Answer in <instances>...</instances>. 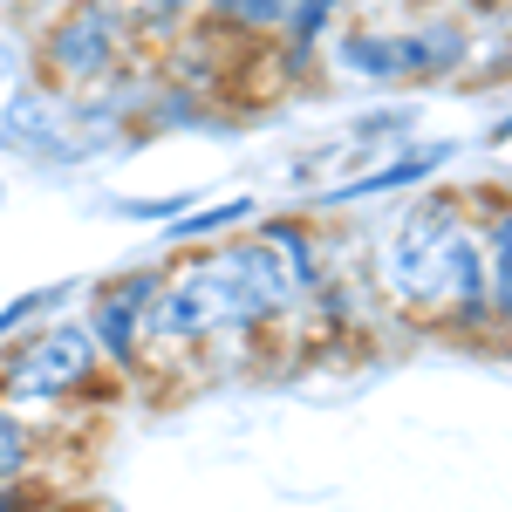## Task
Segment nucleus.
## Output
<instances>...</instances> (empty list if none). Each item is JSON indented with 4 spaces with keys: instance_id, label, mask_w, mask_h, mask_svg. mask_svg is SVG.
<instances>
[{
    "instance_id": "obj_16",
    "label": "nucleus",
    "mask_w": 512,
    "mask_h": 512,
    "mask_svg": "<svg viewBox=\"0 0 512 512\" xmlns=\"http://www.w3.org/2000/svg\"><path fill=\"white\" fill-rule=\"evenodd\" d=\"M62 512H89V506H62Z\"/></svg>"
},
{
    "instance_id": "obj_6",
    "label": "nucleus",
    "mask_w": 512,
    "mask_h": 512,
    "mask_svg": "<svg viewBox=\"0 0 512 512\" xmlns=\"http://www.w3.org/2000/svg\"><path fill=\"white\" fill-rule=\"evenodd\" d=\"M151 287L158 274L144 267V274H123L110 287H96V315H89V342L96 355H110V362H137V328H144V308H151Z\"/></svg>"
},
{
    "instance_id": "obj_7",
    "label": "nucleus",
    "mask_w": 512,
    "mask_h": 512,
    "mask_svg": "<svg viewBox=\"0 0 512 512\" xmlns=\"http://www.w3.org/2000/svg\"><path fill=\"white\" fill-rule=\"evenodd\" d=\"M437 164H444V144H431V151H403L396 164H383V171H362L355 185L328 192L321 205H342V198H369V192H396V185H410V178H431Z\"/></svg>"
},
{
    "instance_id": "obj_8",
    "label": "nucleus",
    "mask_w": 512,
    "mask_h": 512,
    "mask_svg": "<svg viewBox=\"0 0 512 512\" xmlns=\"http://www.w3.org/2000/svg\"><path fill=\"white\" fill-rule=\"evenodd\" d=\"M205 14L233 35H274L287 21V0H205Z\"/></svg>"
},
{
    "instance_id": "obj_12",
    "label": "nucleus",
    "mask_w": 512,
    "mask_h": 512,
    "mask_svg": "<svg viewBox=\"0 0 512 512\" xmlns=\"http://www.w3.org/2000/svg\"><path fill=\"white\" fill-rule=\"evenodd\" d=\"M185 7H192V0H130L123 14H130V28H171Z\"/></svg>"
},
{
    "instance_id": "obj_11",
    "label": "nucleus",
    "mask_w": 512,
    "mask_h": 512,
    "mask_svg": "<svg viewBox=\"0 0 512 512\" xmlns=\"http://www.w3.org/2000/svg\"><path fill=\"white\" fill-rule=\"evenodd\" d=\"M328 21H335V0H287V41H294V55H308L328 35Z\"/></svg>"
},
{
    "instance_id": "obj_1",
    "label": "nucleus",
    "mask_w": 512,
    "mask_h": 512,
    "mask_svg": "<svg viewBox=\"0 0 512 512\" xmlns=\"http://www.w3.org/2000/svg\"><path fill=\"white\" fill-rule=\"evenodd\" d=\"M328 280V253L301 219H267L253 239L192 246L171 274H158L137 328L144 355H192L226 335H260L287 321Z\"/></svg>"
},
{
    "instance_id": "obj_9",
    "label": "nucleus",
    "mask_w": 512,
    "mask_h": 512,
    "mask_svg": "<svg viewBox=\"0 0 512 512\" xmlns=\"http://www.w3.org/2000/svg\"><path fill=\"white\" fill-rule=\"evenodd\" d=\"M28 465H35V424L0 403V485H21Z\"/></svg>"
},
{
    "instance_id": "obj_2",
    "label": "nucleus",
    "mask_w": 512,
    "mask_h": 512,
    "mask_svg": "<svg viewBox=\"0 0 512 512\" xmlns=\"http://www.w3.org/2000/svg\"><path fill=\"white\" fill-rule=\"evenodd\" d=\"M383 294L417 321H458V328H485L492 321V308H485V226H478V198L424 192L396 219L390 246H383Z\"/></svg>"
},
{
    "instance_id": "obj_13",
    "label": "nucleus",
    "mask_w": 512,
    "mask_h": 512,
    "mask_svg": "<svg viewBox=\"0 0 512 512\" xmlns=\"http://www.w3.org/2000/svg\"><path fill=\"white\" fill-rule=\"evenodd\" d=\"M130 219H178L185 212V198H137V205H123Z\"/></svg>"
},
{
    "instance_id": "obj_4",
    "label": "nucleus",
    "mask_w": 512,
    "mask_h": 512,
    "mask_svg": "<svg viewBox=\"0 0 512 512\" xmlns=\"http://www.w3.org/2000/svg\"><path fill=\"white\" fill-rule=\"evenodd\" d=\"M96 342L76 321H55L48 335H28L21 349L0 362V403L7 410H48V403H69L96 383Z\"/></svg>"
},
{
    "instance_id": "obj_10",
    "label": "nucleus",
    "mask_w": 512,
    "mask_h": 512,
    "mask_svg": "<svg viewBox=\"0 0 512 512\" xmlns=\"http://www.w3.org/2000/svg\"><path fill=\"white\" fill-rule=\"evenodd\" d=\"M239 219H253V198H226V205H205V212H178V226L171 239H185V246H205L212 233H226Z\"/></svg>"
},
{
    "instance_id": "obj_15",
    "label": "nucleus",
    "mask_w": 512,
    "mask_h": 512,
    "mask_svg": "<svg viewBox=\"0 0 512 512\" xmlns=\"http://www.w3.org/2000/svg\"><path fill=\"white\" fill-rule=\"evenodd\" d=\"M41 499L35 492H21V485H0V512H35Z\"/></svg>"
},
{
    "instance_id": "obj_5",
    "label": "nucleus",
    "mask_w": 512,
    "mask_h": 512,
    "mask_svg": "<svg viewBox=\"0 0 512 512\" xmlns=\"http://www.w3.org/2000/svg\"><path fill=\"white\" fill-rule=\"evenodd\" d=\"M465 55H472V35L458 21H424V28H403V35L355 28L342 41V62L369 82H437V76H451Z\"/></svg>"
},
{
    "instance_id": "obj_3",
    "label": "nucleus",
    "mask_w": 512,
    "mask_h": 512,
    "mask_svg": "<svg viewBox=\"0 0 512 512\" xmlns=\"http://www.w3.org/2000/svg\"><path fill=\"white\" fill-rule=\"evenodd\" d=\"M130 62V14L117 0H76L41 35V76L55 89H103Z\"/></svg>"
},
{
    "instance_id": "obj_14",
    "label": "nucleus",
    "mask_w": 512,
    "mask_h": 512,
    "mask_svg": "<svg viewBox=\"0 0 512 512\" xmlns=\"http://www.w3.org/2000/svg\"><path fill=\"white\" fill-rule=\"evenodd\" d=\"M28 315H41V294H28V301H14V308H0V342H7V335H14V328H21Z\"/></svg>"
}]
</instances>
